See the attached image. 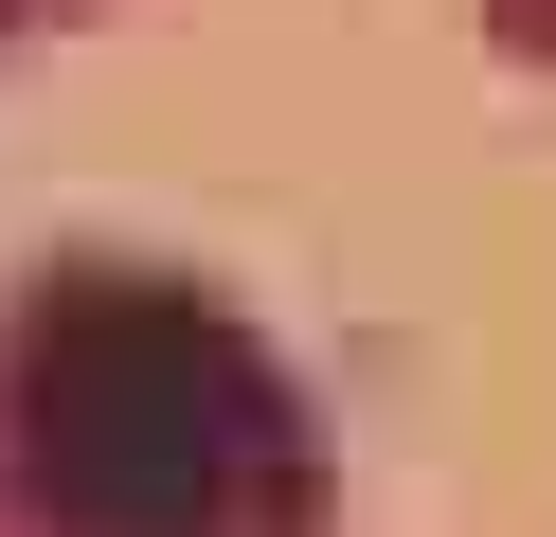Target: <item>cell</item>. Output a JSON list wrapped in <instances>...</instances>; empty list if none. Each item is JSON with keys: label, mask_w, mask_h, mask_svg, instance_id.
I'll return each instance as SVG.
<instances>
[{"label": "cell", "mask_w": 556, "mask_h": 537, "mask_svg": "<svg viewBox=\"0 0 556 537\" xmlns=\"http://www.w3.org/2000/svg\"><path fill=\"white\" fill-rule=\"evenodd\" d=\"M126 358V412H90V394H37L54 412V484L90 501V520H144L180 537L198 501H216V448H252V394H233V358L198 341L180 305H90Z\"/></svg>", "instance_id": "cell-1"}]
</instances>
